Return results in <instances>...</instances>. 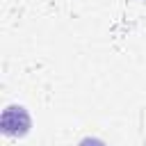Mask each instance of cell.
<instances>
[{"label":"cell","instance_id":"2","mask_svg":"<svg viewBox=\"0 0 146 146\" xmlns=\"http://www.w3.org/2000/svg\"><path fill=\"white\" fill-rule=\"evenodd\" d=\"M78 146H107V144H105L103 139H96V137H84Z\"/></svg>","mask_w":146,"mask_h":146},{"label":"cell","instance_id":"1","mask_svg":"<svg viewBox=\"0 0 146 146\" xmlns=\"http://www.w3.org/2000/svg\"><path fill=\"white\" fill-rule=\"evenodd\" d=\"M0 125H2V132L9 135V137H21L30 130V114L25 107L21 105H11L2 112V119H0Z\"/></svg>","mask_w":146,"mask_h":146}]
</instances>
